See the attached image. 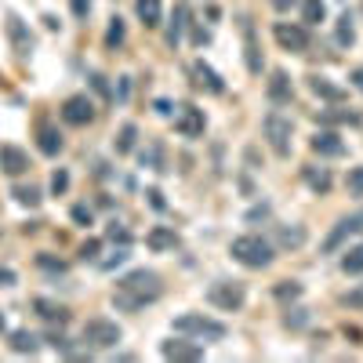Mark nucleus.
I'll use <instances>...</instances> for the list:
<instances>
[{
    "instance_id": "obj_1",
    "label": "nucleus",
    "mask_w": 363,
    "mask_h": 363,
    "mask_svg": "<svg viewBox=\"0 0 363 363\" xmlns=\"http://www.w3.org/2000/svg\"><path fill=\"white\" fill-rule=\"evenodd\" d=\"M160 294H164V284H160L157 272L153 269H135V272H128L124 280H116L113 301H116V309L135 313V309L149 306V301H157Z\"/></svg>"
},
{
    "instance_id": "obj_2",
    "label": "nucleus",
    "mask_w": 363,
    "mask_h": 363,
    "mask_svg": "<svg viewBox=\"0 0 363 363\" xmlns=\"http://www.w3.org/2000/svg\"><path fill=\"white\" fill-rule=\"evenodd\" d=\"M229 251H233V258L240 265H247V269L272 265V247H269V240H262V236H236Z\"/></svg>"
},
{
    "instance_id": "obj_3",
    "label": "nucleus",
    "mask_w": 363,
    "mask_h": 363,
    "mask_svg": "<svg viewBox=\"0 0 363 363\" xmlns=\"http://www.w3.org/2000/svg\"><path fill=\"white\" fill-rule=\"evenodd\" d=\"M120 338H124V330L116 327V320L95 316L84 323V345H91V349H113Z\"/></svg>"
},
{
    "instance_id": "obj_4",
    "label": "nucleus",
    "mask_w": 363,
    "mask_h": 363,
    "mask_svg": "<svg viewBox=\"0 0 363 363\" xmlns=\"http://www.w3.org/2000/svg\"><path fill=\"white\" fill-rule=\"evenodd\" d=\"M174 330H178V335H196V338H207V342L225 338V323L207 320V316H200V313H186V316H178V320H174Z\"/></svg>"
},
{
    "instance_id": "obj_5",
    "label": "nucleus",
    "mask_w": 363,
    "mask_h": 363,
    "mask_svg": "<svg viewBox=\"0 0 363 363\" xmlns=\"http://www.w3.org/2000/svg\"><path fill=\"white\" fill-rule=\"evenodd\" d=\"M262 128H265V142H269L272 153H277V157H287V153H291V135H294L291 120H287L284 113H269Z\"/></svg>"
},
{
    "instance_id": "obj_6",
    "label": "nucleus",
    "mask_w": 363,
    "mask_h": 363,
    "mask_svg": "<svg viewBox=\"0 0 363 363\" xmlns=\"http://www.w3.org/2000/svg\"><path fill=\"white\" fill-rule=\"evenodd\" d=\"M207 298H211V306H218L225 313H236V309H244L247 291H244V284H236V280H218V284H211Z\"/></svg>"
},
{
    "instance_id": "obj_7",
    "label": "nucleus",
    "mask_w": 363,
    "mask_h": 363,
    "mask_svg": "<svg viewBox=\"0 0 363 363\" xmlns=\"http://www.w3.org/2000/svg\"><path fill=\"white\" fill-rule=\"evenodd\" d=\"M272 37H277V44L284 51H294V55H301V51L309 48L306 26H294V22H277V26H272Z\"/></svg>"
},
{
    "instance_id": "obj_8",
    "label": "nucleus",
    "mask_w": 363,
    "mask_h": 363,
    "mask_svg": "<svg viewBox=\"0 0 363 363\" xmlns=\"http://www.w3.org/2000/svg\"><path fill=\"white\" fill-rule=\"evenodd\" d=\"M91 116H95V106H91L87 95H73V99L62 102V120H66V124L84 128V124H91Z\"/></svg>"
},
{
    "instance_id": "obj_9",
    "label": "nucleus",
    "mask_w": 363,
    "mask_h": 363,
    "mask_svg": "<svg viewBox=\"0 0 363 363\" xmlns=\"http://www.w3.org/2000/svg\"><path fill=\"white\" fill-rule=\"evenodd\" d=\"M174 128H178L182 138H200V135H203V109H196V106H178Z\"/></svg>"
},
{
    "instance_id": "obj_10",
    "label": "nucleus",
    "mask_w": 363,
    "mask_h": 363,
    "mask_svg": "<svg viewBox=\"0 0 363 363\" xmlns=\"http://www.w3.org/2000/svg\"><path fill=\"white\" fill-rule=\"evenodd\" d=\"M359 229H363V211H356V215H349V218H342V222L335 225V233L323 240V251H327V255L338 251V247L345 244V236H349V233H359Z\"/></svg>"
},
{
    "instance_id": "obj_11",
    "label": "nucleus",
    "mask_w": 363,
    "mask_h": 363,
    "mask_svg": "<svg viewBox=\"0 0 363 363\" xmlns=\"http://www.w3.org/2000/svg\"><path fill=\"white\" fill-rule=\"evenodd\" d=\"M167 359H182V363H196V359H203V349L196 345V342H164V349H160Z\"/></svg>"
},
{
    "instance_id": "obj_12",
    "label": "nucleus",
    "mask_w": 363,
    "mask_h": 363,
    "mask_svg": "<svg viewBox=\"0 0 363 363\" xmlns=\"http://www.w3.org/2000/svg\"><path fill=\"white\" fill-rule=\"evenodd\" d=\"M313 153H320V157H342L345 153V142L335 131H316L313 135Z\"/></svg>"
},
{
    "instance_id": "obj_13",
    "label": "nucleus",
    "mask_w": 363,
    "mask_h": 363,
    "mask_svg": "<svg viewBox=\"0 0 363 363\" xmlns=\"http://www.w3.org/2000/svg\"><path fill=\"white\" fill-rule=\"evenodd\" d=\"M0 167L8 174H22V171H29V157L18 145H0Z\"/></svg>"
},
{
    "instance_id": "obj_14",
    "label": "nucleus",
    "mask_w": 363,
    "mask_h": 363,
    "mask_svg": "<svg viewBox=\"0 0 363 363\" xmlns=\"http://www.w3.org/2000/svg\"><path fill=\"white\" fill-rule=\"evenodd\" d=\"M240 29H244V48H247V69L251 73H262V55H258V40H255V26L251 18L240 22Z\"/></svg>"
},
{
    "instance_id": "obj_15",
    "label": "nucleus",
    "mask_w": 363,
    "mask_h": 363,
    "mask_svg": "<svg viewBox=\"0 0 363 363\" xmlns=\"http://www.w3.org/2000/svg\"><path fill=\"white\" fill-rule=\"evenodd\" d=\"M37 145H40V153H44V157H55L58 149H62V135H58V128L40 124V128H37Z\"/></svg>"
},
{
    "instance_id": "obj_16",
    "label": "nucleus",
    "mask_w": 363,
    "mask_h": 363,
    "mask_svg": "<svg viewBox=\"0 0 363 363\" xmlns=\"http://www.w3.org/2000/svg\"><path fill=\"white\" fill-rule=\"evenodd\" d=\"M309 87H313V95H320V99H327V102H342V99H345V87L330 84L327 77H309Z\"/></svg>"
},
{
    "instance_id": "obj_17",
    "label": "nucleus",
    "mask_w": 363,
    "mask_h": 363,
    "mask_svg": "<svg viewBox=\"0 0 363 363\" xmlns=\"http://www.w3.org/2000/svg\"><path fill=\"white\" fill-rule=\"evenodd\" d=\"M269 99H272V102H291V80H287L284 69L272 73V80H269Z\"/></svg>"
},
{
    "instance_id": "obj_18",
    "label": "nucleus",
    "mask_w": 363,
    "mask_h": 363,
    "mask_svg": "<svg viewBox=\"0 0 363 363\" xmlns=\"http://www.w3.org/2000/svg\"><path fill=\"white\" fill-rule=\"evenodd\" d=\"M193 77H196V84H200V87H207V91H215V95H222V80H218V73L211 69V66L193 62Z\"/></svg>"
},
{
    "instance_id": "obj_19",
    "label": "nucleus",
    "mask_w": 363,
    "mask_h": 363,
    "mask_svg": "<svg viewBox=\"0 0 363 363\" xmlns=\"http://www.w3.org/2000/svg\"><path fill=\"white\" fill-rule=\"evenodd\" d=\"M138 18L149 26V29H157L160 26V18H164V11H160V0H138Z\"/></svg>"
},
{
    "instance_id": "obj_20",
    "label": "nucleus",
    "mask_w": 363,
    "mask_h": 363,
    "mask_svg": "<svg viewBox=\"0 0 363 363\" xmlns=\"http://www.w3.org/2000/svg\"><path fill=\"white\" fill-rule=\"evenodd\" d=\"M37 313H40L48 323H66V320H69L66 306H55V301H48V298H37Z\"/></svg>"
},
{
    "instance_id": "obj_21",
    "label": "nucleus",
    "mask_w": 363,
    "mask_h": 363,
    "mask_svg": "<svg viewBox=\"0 0 363 363\" xmlns=\"http://www.w3.org/2000/svg\"><path fill=\"white\" fill-rule=\"evenodd\" d=\"M186 22H189V8H186V4H178V8H174V22H171V29H167V44H171V48H178Z\"/></svg>"
},
{
    "instance_id": "obj_22",
    "label": "nucleus",
    "mask_w": 363,
    "mask_h": 363,
    "mask_svg": "<svg viewBox=\"0 0 363 363\" xmlns=\"http://www.w3.org/2000/svg\"><path fill=\"white\" fill-rule=\"evenodd\" d=\"M174 244H178V236L171 229H153L149 233V247L153 251H164V247H174Z\"/></svg>"
},
{
    "instance_id": "obj_23",
    "label": "nucleus",
    "mask_w": 363,
    "mask_h": 363,
    "mask_svg": "<svg viewBox=\"0 0 363 363\" xmlns=\"http://www.w3.org/2000/svg\"><path fill=\"white\" fill-rule=\"evenodd\" d=\"M342 269L349 272V277H356V272H363V244H356L352 251H345V258H342Z\"/></svg>"
},
{
    "instance_id": "obj_24",
    "label": "nucleus",
    "mask_w": 363,
    "mask_h": 363,
    "mask_svg": "<svg viewBox=\"0 0 363 363\" xmlns=\"http://www.w3.org/2000/svg\"><path fill=\"white\" fill-rule=\"evenodd\" d=\"M11 349L15 352H37V335H29V330H15V335H11Z\"/></svg>"
},
{
    "instance_id": "obj_25",
    "label": "nucleus",
    "mask_w": 363,
    "mask_h": 363,
    "mask_svg": "<svg viewBox=\"0 0 363 363\" xmlns=\"http://www.w3.org/2000/svg\"><path fill=\"white\" fill-rule=\"evenodd\" d=\"M306 182H309L316 193H327L330 189V174L327 171H316V167H306Z\"/></svg>"
},
{
    "instance_id": "obj_26",
    "label": "nucleus",
    "mask_w": 363,
    "mask_h": 363,
    "mask_svg": "<svg viewBox=\"0 0 363 363\" xmlns=\"http://www.w3.org/2000/svg\"><path fill=\"white\" fill-rule=\"evenodd\" d=\"M135 124H124V128H120V138H116V153H131V149H135Z\"/></svg>"
},
{
    "instance_id": "obj_27",
    "label": "nucleus",
    "mask_w": 363,
    "mask_h": 363,
    "mask_svg": "<svg viewBox=\"0 0 363 363\" xmlns=\"http://www.w3.org/2000/svg\"><path fill=\"white\" fill-rule=\"evenodd\" d=\"M280 244L284 247H301V244H306V229H280Z\"/></svg>"
},
{
    "instance_id": "obj_28",
    "label": "nucleus",
    "mask_w": 363,
    "mask_h": 363,
    "mask_svg": "<svg viewBox=\"0 0 363 363\" xmlns=\"http://www.w3.org/2000/svg\"><path fill=\"white\" fill-rule=\"evenodd\" d=\"M345 186H349V193H352V196H363V167H352V171H349Z\"/></svg>"
},
{
    "instance_id": "obj_29",
    "label": "nucleus",
    "mask_w": 363,
    "mask_h": 363,
    "mask_svg": "<svg viewBox=\"0 0 363 363\" xmlns=\"http://www.w3.org/2000/svg\"><path fill=\"white\" fill-rule=\"evenodd\" d=\"M327 124H359V113H323Z\"/></svg>"
},
{
    "instance_id": "obj_30",
    "label": "nucleus",
    "mask_w": 363,
    "mask_h": 363,
    "mask_svg": "<svg viewBox=\"0 0 363 363\" xmlns=\"http://www.w3.org/2000/svg\"><path fill=\"white\" fill-rule=\"evenodd\" d=\"M120 40H124V22H120V18H113L109 33H106V44H109V48H116Z\"/></svg>"
},
{
    "instance_id": "obj_31",
    "label": "nucleus",
    "mask_w": 363,
    "mask_h": 363,
    "mask_svg": "<svg viewBox=\"0 0 363 363\" xmlns=\"http://www.w3.org/2000/svg\"><path fill=\"white\" fill-rule=\"evenodd\" d=\"M306 22H323V4L320 0H306Z\"/></svg>"
},
{
    "instance_id": "obj_32",
    "label": "nucleus",
    "mask_w": 363,
    "mask_h": 363,
    "mask_svg": "<svg viewBox=\"0 0 363 363\" xmlns=\"http://www.w3.org/2000/svg\"><path fill=\"white\" fill-rule=\"evenodd\" d=\"M15 196H18V203H29V207L40 203V193H37L33 186H29V189H15Z\"/></svg>"
},
{
    "instance_id": "obj_33",
    "label": "nucleus",
    "mask_w": 363,
    "mask_h": 363,
    "mask_svg": "<svg viewBox=\"0 0 363 363\" xmlns=\"http://www.w3.org/2000/svg\"><path fill=\"white\" fill-rule=\"evenodd\" d=\"M66 186H69V174H66V171H55V178H51L55 196H58V193H66Z\"/></svg>"
},
{
    "instance_id": "obj_34",
    "label": "nucleus",
    "mask_w": 363,
    "mask_h": 363,
    "mask_svg": "<svg viewBox=\"0 0 363 363\" xmlns=\"http://www.w3.org/2000/svg\"><path fill=\"white\" fill-rule=\"evenodd\" d=\"M298 294H301L298 284H280V287H277V298H284V301H287V298H298Z\"/></svg>"
},
{
    "instance_id": "obj_35",
    "label": "nucleus",
    "mask_w": 363,
    "mask_h": 363,
    "mask_svg": "<svg viewBox=\"0 0 363 363\" xmlns=\"http://www.w3.org/2000/svg\"><path fill=\"white\" fill-rule=\"evenodd\" d=\"M352 37H356V33H352L349 15H345V18H342V26H338V40H342V44H352Z\"/></svg>"
},
{
    "instance_id": "obj_36",
    "label": "nucleus",
    "mask_w": 363,
    "mask_h": 363,
    "mask_svg": "<svg viewBox=\"0 0 363 363\" xmlns=\"http://www.w3.org/2000/svg\"><path fill=\"white\" fill-rule=\"evenodd\" d=\"M99 247H102L99 240H87V244L80 247V258H95V255H99Z\"/></svg>"
},
{
    "instance_id": "obj_37",
    "label": "nucleus",
    "mask_w": 363,
    "mask_h": 363,
    "mask_svg": "<svg viewBox=\"0 0 363 363\" xmlns=\"http://www.w3.org/2000/svg\"><path fill=\"white\" fill-rule=\"evenodd\" d=\"M345 306H352V309H363V287H359V291H352V294H345Z\"/></svg>"
},
{
    "instance_id": "obj_38",
    "label": "nucleus",
    "mask_w": 363,
    "mask_h": 363,
    "mask_svg": "<svg viewBox=\"0 0 363 363\" xmlns=\"http://www.w3.org/2000/svg\"><path fill=\"white\" fill-rule=\"evenodd\" d=\"M11 284H15V272L0 265V287H11Z\"/></svg>"
},
{
    "instance_id": "obj_39",
    "label": "nucleus",
    "mask_w": 363,
    "mask_h": 363,
    "mask_svg": "<svg viewBox=\"0 0 363 363\" xmlns=\"http://www.w3.org/2000/svg\"><path fill=\"white\" fill-rule=\"evenodd\" d=\"M73 218H77V222H91V211H87V207H77Z\"/></svg>"
},
{
    "instance_id": "obj_40",
    "label": "nucleus",
    "mask_w": 363,
    "mask_h": 363,
    "mask_svg": "<svg viewBox=\"0 0 363 363\" xmlns=\"http://www.w3.org/2000/svg\"><path fill=\"white\" fill-rule=\"evenodd\" d=\"M352 84H356V87H359V91H363V66H359V69H356V73H352Z\"/></svg>"
},
{
    "instance_id": "obj_41",
    "label": "nucleus",
    "mask_w": 363,
    "mask_h": 363,
    "mask_svg": "<svg viewBox=\"0 0 363 363\" xmlns=\"http://www.w3.org/2000/svg\"><path fill=\"white\" fill-rule=\"evenodd\" d=\"M73 11H77V15H84V11H87V0H73Z\"/></svg>"
},
{
    "instance_id": "obj_42",
    "label": "nucleus",
    "mask_w": 363,
    "mask_h": 363,
    "mask_svg": "<svg viewBox=\"0 0 363 363\" xmlns=\"http://www.w3.org/2000/svg\"><path fill=\"white\" fill-rule=\"evenodd\" d=\"M272 4H277V11H287V8H291V0H272Z\"/></svg>"
},
{
    "instance_id": "obj_43",
    "label": "nucleus",
    "mask_w": 363,
    "mask_h": 363,
    "mask_svg": "<svg viewBox=\"0 0 363 363\" xmlns=\"http://www.w3.org/2000/svg\"><path fill=\"white\" fill-rule=\"evenodd\" d=\"M0 335H4V316H0Z\"/></svg>"
}]
</instances>
